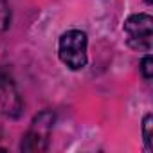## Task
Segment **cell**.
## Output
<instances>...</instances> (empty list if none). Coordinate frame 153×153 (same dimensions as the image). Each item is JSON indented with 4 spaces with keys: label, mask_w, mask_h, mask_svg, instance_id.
I'll return each mask as SVG.
<instances>
[{
    "label": "cell",
    "mask_w": 153,
    "mask_h": 153,
    "mask_svg": "<svg viewBox=\"0 0 153 153\" xmlns=\"http://www.w3.org/2000/svg\"><path fill=\"white\" fill-rule=\"evenodd\" d=\"M140 74H142V78L146 81H149L153 78V59H151L149 54H146L142 58V61H140Z\"/></svg>",
    "instance_id": "obj_6"
},
{
    "label": "cell",
    "mask_w": 153,
    "mask_h": 153,
    "mask_svg": "<svg viewBox=\"0 0 153 153\" xmlns=\"http://www.w3.org/2000/svg\"><path fill=\"white\" fill-rule=\"evenodd\" d=\"M54 123V115L51 112H43L40 114L31 130L25 133L24 140H22V149L24 151H43L47 149V140H49V131L52 128Z\"/></svg>",
    "instance_id": "obj_3"
},
{
    "label": "cell",
    "mask_w": 153,
    "mask_h": 153,
    "mask_svg": "<svg viewBox=\"0 0 153 153\" xmlns=\"http://www.w3.org/2000/svg\"><path fill=\"white\" fill-rule=\"evenodd\" d=\"M151 123H153V117H151V114H148L142 121V135H144V142H146L148 151L153 149V140H151V126L153 124Z\"/></svg>",
    "instance_id": "obj_5"
},
{
    "label": "cell",
    "mask_w": 153,
    "mask_h": 153,
    "mask_svg": "<svg viewBox=\"0 0 153 153\" xmlns=\"http://www.w3.org/2000/svg\"><path fill=\"white\" fill-rule=\"evenodd\" d=\"M124 34H126V42L131 49L149 52L151 38H153V18L146 13L128 16L124 22Z\"/></svg>",
    "instance_id": "obj_2"
},
{
    "label": "cell",
    "mask_w": 153,
    "mask_h": 153,
    "mask_svg": "<svg viewBox=\"0 0 153 153\" xmlns=\"http://www.w3.org/2000/svg\"><path fill=\"white\" fill-rule=\"evenodd\" d=\"M9 18H11L9 6L4 2V0H0V33H2L4 29H7V25H9Z\"/></svg>",
    "instance_id": "obj_7"
},
{
    "label": "cell",
    "mask_w": 153,
    "mask_h": 153,
    "mask_svg": "<svg viewBox=\"0 0 153 153\" xmlns=\"http://www.w3.org/2000/svg\"><path fill=\"white\" fill-rule=\"evenodd\" d=\"M144 2H146L148 6H151V4H153V0H144Z\"/></svg>",
    "instance_id": "obj_8"
},
{
    "label": "cell",
    "mask_w": 153,
    "mask_h": 153,
    "mask_svg": "<svg viewBox=\"0 0 153 153\" xmlns=\"http://www.w3.org/2000/svg\"><path fill=\"white\" fill-rule=\"evenodd\" d=\"M87 34L83 31L72 29L61 34L59 42H58V54L63 65H67L70 70H81L87 61Z\"/></svg>",
    "instance_id": "obj_1"
},
{
    "label": "cell",
    "mask_w": 153,
    "mask_h": 153,
    "mask_svg": "<svg viewBox=\"0 0 153 153\" xmlns=\"http://www.w3.org/2000/svg\"><path fill=\"white\" fill-rule=\"evenodd\" d=\"M0 112L9 117H16L20 114V99L16 90L9 79L2 78H0Z\"/></svg>",
    "instance_id": "obj_4"
}]
</instances>
